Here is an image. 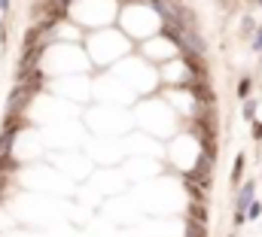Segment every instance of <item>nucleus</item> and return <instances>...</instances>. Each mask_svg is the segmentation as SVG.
I'll return each mask as SVG.
<instances>
[{"label":"nucleus","instance_id":"f257e3e1","mask_svg":"<svg viewBox=\"0 0 262 237\" xmlns=\"http://www.w3.org/2000/svg\"><path fill=\"white\" fill-rule=\"evenodd\" d=\"M34 98V92L28 88V86H22L19 82V88H13V94H10V104H7V112H22L25 106H28V100Z\"/></svg>","mask_w":262,"mask_h":237},{"label":"nucleus","instance_id":"f03ea898","mask_svg":"<svg viewBox=\"0 0 262 237\" xmlns=\"http://www.w3.org/2000/svg\"><path fill=\"white\" fill-rule=\"evenodd\" d=\"M186 88H189V92L195 94V100H198V104H213V92H210L204 82H198V79H192V82H186Z\"/></svg>","mask_w":262,"mask_h":237},{"label":"nucleus","instance_id":"7ed1b4c3","mask_svg":"<svg viewBox=\"0 0 262 237\" xmlns=\"http://www.w3.org/2000/svg\"><path fill=\"white\" fill-rule=\"evenodd\" d=\"M13 170H19V162H16L10 152H0V176H7Z\"/></svg>","mask_w":262,"mask_h":237},{"label":"nucleus","instance_id":"20e7f679","mask_svg":"<svg viewBox=\"0 0 262 237\" xmlns=\"http://www.w3.org/2000/svg\"><path fill=\"white\" fill-rule=\"evenodd\" d=\"M250 201H253V182H247V186L241 188V194H238V210H247Z\"/></svg>","mask_w":262,"mask_h":237},{"label":"nucleus","instance_id":"39448f33","mask_svg":"<svg viewBox=\"0 0 262 237\" xmlns=\"http://www.w3.org/2000/svg\"><path fill=\"white\" fill-rule=\"evenodd\" d=\"M13 143H16V131H0V152H10L13 149Z\"/></svg>","mask_w":262,"mask_h":237},{"label":"nucleus","instance_id":"423d86ee","mask_svg":"<svg viewBox=\"0 0 262 237\" xmlns=\"http://www.w3.org/2000/svg\"><path fill=\"white\" fill-rule=\"evenodd\" d=\"M250 88H253V82H250V76H244L241 82H238V98H250Z\"/></svg>","mask_w":262,"mask_h":237},{"label":"nucleus","instance_id":"0eeeda50","mask_svg":"<svg viewBox=\"0 0 262 237\" xmlns=\"http://www.w3.org/2000/svg\"><path fill=\"white\" fill-rule=\"evenodd\" d=\"M189 216H192V219H198V222H207V213H204V207H201V204H192V207H189Z\"/></svg>","mask_w":262,"mask_h":237},{"label":"nucleus","instance_id":"6e6552de","mask_svg":"<svg viewBox=\"0 0 262 237\" xmlns=\"http://www.w3.org/2000/svg\"><path fill=\"white\" fill-rule=\"evenodd\" d=\"M244 162H247L244 155H238V158H235V170H232V180H235V182H238V180H241V174H244Z\"/></svg>","mask_w":262,"mask_h":237},{"label":"nucleus","instance_id":"1a4fd4ad","mask_svg":"<svg viewBox=\"0 0 262 237\" xmlns=\"http://www.w3.org/2000/svg\"><path fill=\"white\" fill-rule=\"evenodd\" d=\"M262 216V207L256 204V201H250V207H247V219H259Z\"/></svg>","mask_w":262,"mask_h":237},{"label":"nucleus","instance_id":"9d476101","mask_svg":"<svg viewBox=\"0 0 262 237\" xmlns=\"http://www.w3.org/2000/svg\"><path fill=\"white\" fill-rule=\"evenodd\" d=\"M253 112H256V100H247L244 104V118H253Z\"/></svg>","mask_w":262,"mask_h":237},{"label":"nucleus","instance_id":"9b49d317","mask_svg":"<svg viewBox=\"0 0 262 237\" xmlns=\"http://www.w3.org/2000/svg\"><path fill=\"white\" fill-rule=\"evenodd\" d=\"M253 49H256V52H262V28H259V34H256V40H253Z\"/></svg>","mask_w":262,"mask_h":237},{"label":"nucleus","instance_id":"f8f14e48","mask_svg":"<svg viewBox=\"0 0 262 237\" xmlns=\"http://www.w3.org/2000/svg\"><path fill=\"white\" fill-rule=\"evenodd\" d=\"M253 134H256V140L262 137V122H256V125H253Z\"/></svg>","mask_w":262,"mask_h":237},{"label":"nucleus","instance_id":"ddd939ff","mask_svg":"<svg viewBox=\"0 0 262 237\" xmlns=\"http://www.w3.org/2000/svg\"><path fill=\"white\" fill-rule=\"evenodd\" d=\"M0 10H4V12H7V10H10V0H0Z\"/></svg>","mask_w":262,"mask_h":237},{"label":"nucleus","instance_id":"4468645a","mask_svg":"<svg viewBox=\"0 0 262 237\" xmlns=\"http://www.w3.org/2000/svg\"><path fill=\"white\" fill-rule=\"evenodd\" d=\"M259 4H262V0H259Z\"/></svg>","mask_w":262,"mask_h":237}]
</instances>
